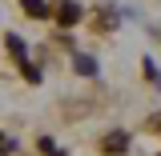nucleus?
<instances>
[{
  "instance_id": "nucleus-5",
  "label": "nucleus",
  "mask_w": 161,
  "mask_h": 156,
  "mask_svg": "<svg viewBox=\"0 0 161 156\" xmlns=\"http://www.w3.org/2000/svg\"><path fill=\"white\" fill-rule=\"evenodd\" d=\"M73 68L85 72V76H97V60H93V56H77V60H73Z\"/></svg>"
},
{
  "instance_id": "nucleus-1",
  "label": "nucleus",
  "mask_w": 161,
  "mask_h": 156,
  "mask_svg": "<svg viewBox=\"0 0 161 156\" xmlns=\"http://www.w3.org/2000/svg\"><path fill=\"white\" fill-rule=\"evenodd\" d=\"M57 24H64V28H73V24H80V4L77 0H57Z\"/></svg>"
},
{
  "instance_id": "nucleus-7",
  "label": "nucleus",
  "mask_w": 161,
  "mask_h": 156,
  "mask_svg": "<svg viewBox=\"0 0 161 156\" xmlns=\"http://www.w3.org/2000/svg\"><path fill=\"white\" fill-rule=\"evenodd\" d=\"M12 148H16V144H12V140H8L4 132H0V156H4V152H12Z\"/></svg>"
},
{
  "instance_id": "nucleus-2",
  "label": "nucleus",
  "mask_w": 161,
  "mask_h": 156,
  "mask_svg": "<svg viewBox=\"0 0 161 156\" xmlns=\"http://www.w3.org/2000/svg\"><path fill=\"white\" fill-rule=\"evenodd\" d=\"M20 4H24V12H28V16L48 20V4H44V0H20Z\"/></svg>"
},
{
  "instance_id": "nucleus-4",
  "label": "nucleus",
  "mask_w": 161,
  "mask_h": 156,
  "mask_svg": "<svg viewBox=\"0 0 161 156\" xmlns=\"http://www.w3.org/2000/svg\"><path fill=\"white\" fill-rule=\"evenodd\" d=\"M4 44H8V52H12V56H16L20 64H24V40H20L16 32H8V36H4Z\"/></svg>"
},
{
  "instance_id": "nucleus-8",
  "label": "nucleus",
  "mask_w": 161,
  "mask_h": 156,
  "mask_svg": "<svg viewBox=\"0 0 161 156\" xmlns=\"http://www.w3.org/2000/svg\"><path fill=\"white\" fill-rule=\"evenodd\" d=\"M153 128H157V132H161V120H153Z\"/></svg>"
},
{
  "instance_id": "nucleus-6",
  "label": "nucleus",
  "mask_w": 161,
  "mask_h": 156,
  "mask_svg": "<svg viewBox=\"0 0 161 156\" xmlns=\"http://www.w3.org/2000/svg\"><path fill=\"white\" fill-rule=\"evenodd\" d=\"M145 76H149V80L161 88V72H157V64H153V60H145Z\"/></svg>"
},
{
  "instance_id": "nucleus-3",
  "label": "nucleus",
  "mask_w": 161,
  "mask_h": 156,
  "mask_svg": "<svg viewBox=\"0 0 161 156\" xmlns=\"http://www.w3.org/2000/svg\"><path fill=\"white\" fill-rule=\"evenodd\" d=\"M125 144H129L125 132H109V136H105V152H125Z\"/></svg>"
}]
</instances>
